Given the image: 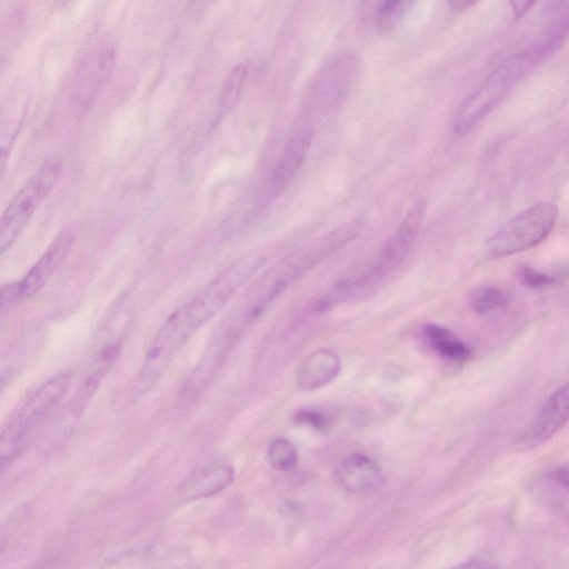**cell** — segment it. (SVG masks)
<instances>
[{"instance_id":"26","label":"cell","mask_w":569,"mask_h":569,"mask_svg":"<svg viewBox=\"0 0 569 569\" xmlns=\"http://www.w3.org/2000/svg\"><path fill=\"white\" fill-rule=\"evenodd\" d=\"M449 6L455 10H466L472 7L478 0H447Z\"/></svg>"},{"instance_id":"4","label":"cell","mask_w":569,"mask_h":569,"mask_svg":"<svg viewBox=\"0 0 569 569\" xmlns=\"http://www.w3.org/2000/svg\"><path fill=\"white\" fill-rule=\"evenodd\" d=\"M426 211L423 200L416 201L407 211L397 231L387 241L372 263L329 291L335 305L367 296L403 261L413 247Z\"/></svg>"},{"instance_id":"11","label":"cell","mask_w":569,"mask_h":569,"mask_svg":"<svg viewBox=\"0 0 569 569\" xmlns=\"http://www.w3.org/2000/svg\"><path fill=\"white\" fill-rule=\"evenodd\" d=\"M117 59L116 49L108 43H99L81 59L73 77V92L80 101H88L112 74Z\"/></svg>"},{"instance_id":"20","label":"cell","mask_w":569,"mask_h":569,"mask_svg":"<svg viewBox=\"0 0 569 569\" xmlns=\"http://www.w3.org/2000/svg\"><path fill=\"white\" fill-rule=\"evenodd\" d=\"M248 76V67L246 63L236 66L226 78L219 101L221 111H228L237 102Z\"/></svg>"},{"instance_id":"9","label":"cell","mask_w":569,"mask_h":569,"mask_svg":"<svg viewBox=\"0 0 569 569\" xmlns=\"http://www.w3.org/2000/svg\"><path fill=\"white\" fill-rule=\"evenodd\" d=\"M360 59L345 52L317 71L308 88V102L321 110L336 107L350 91L360 71Z\"/></svg>"},{"instance_id":"8","label":"cell","mask_w":569,"mask_h":569,"mask_svg":"<svg viewBox=\"0 0 569 569\" xmlns=\"http://www.w3.org/2000/svg\"><path fill=\"white\" fill-rule=\"evenodd\" d=\"M74 239L76 232L72 229H63L21 279L3 287L2 309L36 296L67 259Z\"/></svg>"},{"instance_id":"22","label":"cell","mask_w":569,"mask_h":569,"mask_svg":"<svg viewBox=\"0 0 569 569\" xmlns=\"http://www.w3.org/2000/svg\"><path fill=\"white\" fill-rule=\"evenodd\" d=\"M268 461L278 471H289L298 462L296 446L288 439H277L269 446Z\"/></svg>"},{"instance_id":"23","label":"cell","mask_w":569,"mask_h":569,"mask_svg":"<svg viewBox=\"0 0 569 569\" xmlns=\"http://www.w3.org/2000/svg\"><path fill=\"white\" fill-rule=\"evenodd\" d=\"M293 420L303 426L321 430L328 426V418L321 411L302 409L296 412Z\"/></svg>"},{"instance_id":"5","label":"cell","mask_w":569,"mask_h":569,"mask_svg":"<svg viewBox=\"0 0 569 569\" xmlns=\"http://www.w3.org/2000/svg\"><path fill=\"white\" fill-rule=\"evenodd\" d=\"M542 59L532 46L502 61L461 103L453 118L455 132L466 134L477 127Z\"/></svg>"},{"instance_id":"16","label":"cell","mask_w":569,"mask_h":569,"mask_svg":"<svg viewBox=\"0 0 569 569\" xmlns=\"http://www.w3.org/2000/svg\"><path fill=\"white\" fill-rule=\"evenodd\" d=\"M422 336L428 346L446 360L463 362L471 356L470 348L446 327L427 323L422 327Z\"/></svg>"},{"instance_id":"19","label":"cell","mask_w":569,"mask_h":569,"mask_svg":"<svg viewBox=\"0 0 569 569\" xmlns=\"http://www.w3.org/2000/svg\"><path fill=\"white\" fill-rule=\"evenodd\" d=\"M569 277V263H562L550 272L537 270L529 266H522L518 270L519 281L531 289H541L560 283Z\"/></svg>"},{"instance_id":"7","label":"cell","mask_w":569,"mask_h":569,"mask_svg":"<svg viewBox=\"0 0 569 569\" xmlns=\"http://www.w3.org/2000/svg\"><path fill=\"white\" fill-rule=\"evenodd\" d=\"M558 210L551 202H539L508 220L486 242L493 258L526 251L543 241L552 230Z\"/></svg>"},{"instance_id":"21","label":"cell","mask_w":569,"mask_h":569,"mask_svg":"<svg viewBox=\"0 0 569 569\" xmlns=\"http://www.w3.org/2000/svg\"><path fill=\"white\" fill-rule=\"evenodd\" d=\"M507 303L506 295L490 286L476 289L470 296V307L479 315H487L502 308Z\"/></svg>"},{"instance_id":"13","label":"cell","mask_w":569,"mask_h":569,"mask_svg":"<svg viewBox=\"0 0 569 569\" xmlns=\"http://www.w3.org/2000/svg\"><path fill=\"white\" fill-rule=\"evenodd\" d=\"M335 480L345 491L362 495L377 489L382 481L379 465L365 453L345 458L336 468Z\"/></svg>"},{"instance_id":"10","label":"cell","mask_w":569,"mask_h":569,"mask_svg":"<svg viewBox=\"0 0 569 569\" xmlns=\"http://www.w3.org/2000/svg\"><path fill=\"white\" fill-rule=\"evenodd\" d=\"M569 420V381L556 390L516 440L518 451L532 449L553 437Z\"/></svg>"},{"instance_id":"14","label":"cell","mask_w":569,"mask_h":569,"mask_svg":"<svg viewBox=\"0 0 569 569\" xmlns=\"http://www.w3.org/2000/svg\"><path fill=\"white\" fill-rule=\"evenodd\" d=\"M341 362L331 350L318 349L307 356L297 371V385L303 391L320 389L339 375Z\"/></svg>"},{"instance_id":"2","label":"cell","mask_w":569,"mask_h":569,"mask_svg":"<svg viewBox=\"0 0 569 569\" xmlns=\"http://www.w3.org/2000/svg\"><path fill=\"white\" fill-rule=\"evenodd\" d=\"M361 227V219H352L284 256L253 280L237 305L239 311L253 322L287 287L356 239Z\"/></svg>"},{"instance_id":"18","label":"cell","mask_w":569,"mask_h":569,"mask_svg":"<svg viewBox=\"0 0 569 569\" xmlns=\"http://www.w3.org/2000/svg\"><path fill=\"white\" fill-rule=\"evenodd\" d=\"M416 0H379L375 10V26L379 32L395 31L407 18Z\"/></svg>"},{"instance_id":"28","label":"cell","mask_w":569,"mask_h":569,"mask_svg":"<svg viewBox=\"0 0 569 569\" xmlns=\"http://www.w3.org/2000/svg\"><path fill=\"white\" fill-rule=\"evenodd\" d=\"M62 6L68 4L71 0H59Z\"/></svg>"},{"instance_id":"1","label":"cell","mask_w":569,"mask_h":569,"mask_svg":"<svg viewBox=\"0 0 569 569\" xmlns=\"http://www.w3.org/2000/svg\"><path fill=\"white\" fill-rule=\"evenodd\" d=\"M264 253H248L223 269L202 289L179 306L156 333L139 372L140 392L150 390L177 352L264 263Z\"/></svg>"},{"instance_id":"3","label":"cell","mask_w":569,"mask_h":569,"mask_svg":"<svg viewBox=\"0 0 569 569\" xmlns=\"http://www.w3.org/2000/svg\"><path fill=\"white\" fill-rule=\"evenodd\" d=\"M72 372L62 371L32 391L9 417L0 441L1 470L4 471L34 440L68 393Z\"/></svg>"},{"instance_id":"6","label":"cell","mask_w":569,"mask_h":569,"mask_svg":"<svg viewBox=\"0 0 569 569\" xmlns=\"http://www.w3.org/2000/svg\"><path fill=\"white\" fill-rule=\"evenodd\" d=\"M61 170L62 166L59 161H44L12 197L0 220L1 254L22 233L37 209L56 186Z\"/></svg>"},{"instance_id":"17","label":"cell","mask_w":569,"mask_h":569,"mask_svg":"<svg viewBox=\"0 0 569 569\" xmlns=\"http://www.w3.org/2000/svg\"><path fill=\"white\" fill-rule=\"evenodd\" d=\"M121 346L117 342L108 345L97 358L93 363V368L89 372V375L83 380L80 389L77 391L73 398V412L76 416L79 415L88 405V401L93 397L96 390L98 389L101 380L109 371L113 362L119 356Z\"/></svg>"},{"instance_id":"27","label":"cell","mask_w":569,"mask_h":569,"mask_svg":"<svg viewBox=\"0 0 569 569\" xmlns=\"http://www.w3.org/2000/svg\"><path fill=\"white\" fill-rule=\"evenodd\" d=\"M216 0H190L191 6L193 9H203L208 6L212 4Z\"/></svg>"},{"instance_id":"25","label":"cell","mask_w":569,"mask_h":569,"mask_svg":"<svg viewBox=\"0 0 569 569\" xmlns=\"http://www.w3.org/2000/svg\"><path fill=\"white\" fill-rule=\"evenodd\" d=\"M552 478L559 486L569 489V463L558 467L552 472Z\"/></svg>"},{"instance_id":"12","label":"cell","mask_w":569,"mask_h":569,"mask_svg":"<svg viewBox=\"0 0 569 569\" xmlns=\"http://www.w3.org/2000/svg\"><path fill=\"white\" fill-rule=\"evenodd\" d=\"M311 124H302L284 144L268 180L269 192L278 196L295 179L305 162L313 140Z\"/></svg>"},{"instance_id":"15","label":"cell","mask_w":569,"mask_h":569,"mask_svg":"<svg viewBox=\"0 0 569 569\" xmlns=\"http://www.w3.org/2000/svg\"><path fill=\"white\" fill-rule=\"evenodd\" d=\"M234 480V469L229 463L208 466L196 475L183 488L187 499L210 498L223 491Z\"/></svg>"},{"instance_id":"24","label":"cell","mask_w":569,"mask_h":569,"mask_svg":"<svg viewBox=\"0 0 569 569\" xmlns=\"http://www.w3.org/2000/svg\"><path fill=\"white\" fill-rule=\"evenodd\" d=\"M538 0H509L513 16L521 18L525 16Z\"/></svg>"}]
</instances>
